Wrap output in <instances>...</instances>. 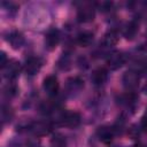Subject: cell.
Instances as JSON below:
<instances>
[{
  "instance_id": "cell-10",
  "label": "cell",
  "mask_w": 147,
  "mask_h": 147,
  "mask_svg": "<svg viewBox=\"0 0 147 147\" xmlns=\"http://www.w3.org/2000/svg\"><path fill=\"white\" fill-rule=\"evenodd\" d=\"M107 78H108V71L103 67H99L92 71L91 80H92L93 85H95V86L103 85L107 82Z\"/></svg>"
},
{
  "instance_id": "cell-8",
  "label": "cell",
  "mask_w": 147,
  "mask_h": 147,
  "mask_svg": "<svg viewBox=\"0 0 147 147\" xmlns=\"http://www.w3.org/2000/svg\"><path fill=\"white\" fill-rule=\"evenodd\" d=\"M29 129L30 131L37 136V137H42V136H46L51 131H52V125L48 123V122H44V121H40V122H33L29 125Z\"/></svg>"
},
{
  "instance_id": "cell-5",
  "label": "cell",
  "mask_w": 147,
  "mask_h": 147,
  "mask_svg": "<svg viewBox=\"0 0 147 147\" xmlns=\"http://www.w3.org/2000/svg\"><path fill=\"white\" fill-rule=\"evenodd\" d=\"M60 42V32L55 28L49 29L45 33V47L48 51H53Z\"/></svg>"
},
{
  "instance_id": "cell-1",
  "label": "cell",
  "mask_w": 147,
  "mask_h": 147,
  "mask_svg": "<svg viewBox=\"0 0 147 147\" xmlns=\"http://www.w3.org/2000/svg\"><path fill=\"white\" fill-rule=\"evenodd\" d=\"M80 114L78 111H75V110H67V111H63L60 116V122L63 126H67V127H77L80 123Z\"/></svg>"
},
{
  "instance_id": "cell-11",
  "label": "cell",
  "mask_w": 147,
  "mask_h": 147,
  "mask_svg": "<svg viewBox=\"0 0 147 147\" xmlns=\"http://www.w3.org/2000/svg\"><path fill=\"white\" fill-rule=\"evenodd\" d=\"M114 136H115V129L111 126L103 125L96 130V137L99 138L100 141L105 144H109L110 141H113Z\"/></svg>"
},
{
  "instance_id": "cell-3",
  "label": "cell",
  "mask_w": 147,
  "mask_h": 147,
  "mask_svg": "<svg viewBox=\"0 0 147 147\" xmlns=\"http://www.w3.org/2000/svg\"><path fill=\"white\" fill-rule=\"evenodd\" d=\"M122 83H123V86L127 91L134 90L139 85V74H138V71H134V70L125 71L123 77H122Z\"/></svg>"
},
{
  "instance_id": "cell-20",
  "label": "cell",
  "mask_w": 147,
  "mask_h": 147,
  "mask_svg": "<svg viewBox=\"0 0 147 147\" xmlns=\"http://www.w3.org/2000/svg\"><path fill=\"white\" fill-rule=\"evenodd\" d=\"M141 129L147 133V114L142 117V119H141Z\"/></svg>"
},
{
  "instance_id": "cell-17",
  "label": "cell",
  "mask_w": 147,
  "mask_h": 147,
  "mask_svg": "<svg viewBox=\"0 0 147 147\" xmlns=\"http://www.w3.org/2000/svg\"><path fill=\"white\" fill-rule=\"evenodd\" d=\"M52 147H67V140L65 137H63L60 133H55L53 138L51 139Z\"/></svg>"
},
{
  "instance_id": "cell-2",
  "label": "cell",
  "mask_w": 147,
  "mask_h": 147,
  "mask_svg": "<svg viewBox=\"0 0 147 147\" xmlns=\"http://www.w3.org/2000/svg\"><path fill=\"white\" fill-rule=\"evenodd\" d=\"M2 70V74H3V77L7 78V79H14L16 78L18 75H20V71H21V64L17 60H14V59H10L8 60L7 64L1 68Z\"/></svg>"
},
{
  "instance_id": "cell-21",
  "label": "cell",
  "mask_w": 147,
  "mask_h": 147,
  "mask_svg": "<svg viewBox=\"0 0 147 147\" xmlns=\"http://www.w3.org/2000/svg\"><path fill=\"white\" fill-rule=\"evenodd\" d=\"M144 92L147 94V83H146V84H145V86H144Z\"/></svg>"
},
{
  "instance_id": "cell-12",
  "label": "cell",
  "mask_w": 147,
  "mask_h": 147,
  "mask_svg": "<svg viewBox=\"0 0 147 147\" xmlns=\"http://www.w3.org/2000/svg\"><path fill=\"white\" fill-rule=\"evenodd\" d=\"M7 41L10 44V46L14 49H18L23 46L24 44V36L21 31L18 30H13L8 33L7 36Z\"/></svg>"
},
{
  "instance_id": "cell-16",
  "label": "cell",
  "mask_w": 147,
  "mask_h": 147,
  "mask_svg": "<svg viewBox=\"0 0 147 147\" xmlns=\"http://www.w3.org/2000/svg\"><path fill=\"white\" fill-rule=\"evenodd\" d=\"M118 41V33L116 30H108L103 36V45L107 47H111L116 45Z\"/></svg>"
},
{
  "instance_id": "cell-13",
  "label": "cell",
  "mask_w": 147,
  "mask_h": 147,
  "mask_svg": "<svg viewBox=\"0 0 147 147\" xmlns=\"http://www.w3.org/2000/svg\"><path fill=\"white\" fill-rule=\"evenodd\" d=\"M84 87V80L78 77V76H75V77H70L67 79V83H65V88L68 91V93H78L82 88Z\"/></svg>"
},
{
  "instance_id": "cell-18",
  "label": "cell",
  "mask_w": 147,
  "mask_h": 147,
  "mask_svg": "<svg viewBox=\"0 0 147 147\" xmlns=\"http://www.w3.org/2000/svg\"><path fill=\"white\" fill-rule=\"evenodd\" d=\"M13 117V111L9 107H6L3 106L2 107V110H1V118H2V124H5L6 122L10 121Z\"/></svg>"
},
{
  "instance_id": "cell-6",
  "label": "cell",
  "mask_w": 147,
  "mask_h": 147,
  "mask_svg": "<svg viewBox=\"0 0 147 147\" xmlns=\"http://www.w3.org/2000/svg\"><path fill=\"white\" fill-rule=\"evenodd\" d=\"M42 88L48 95H51V96L56 95L59 92V88H60V84H59L57 78L53 75L47 76L42 82Z\"/></svg>"
},
{
  "instance_id": "cell-22",
  "label": "cell",
  "mask_w": 147,
  "mask_h": 147,
  "mask_svg": "<svg viewBox=\"0 0 147 147\" xmlns=\"http://www.w3.org/2000/svg\"><path fill=\"white\" fill-rule=\"evenodd\" d=\"M133 147H146V146H144V145H141V144H137V145H134Z\"/></svg>"
},
{
  "instance_id": "cell-4",
  "label": "cell",
  "mask_w": 147,
  "mask_h": 147,
  "mask_svg": "<svg viewBox=\"0 0 147 147\" xmlns=\"http://www.w3.org/2000/svg\"><path fill=\"white\" fill-rule=\"evenodd\" d=\"M94 16H95V9L90 3H84L77 10V18L79 22L83 23L91 22L94 20Z\"/></svg>"
},
{
  "instance_id": "cell-15",
  "label": "cell",
  "mask_w": 147,
  "mask_h": 147,
  "mask_svg": "<svg viewBox=\"0 0 147 147\" xmlns=\"http://www.w3.org/2000/svg\"><path fill=\"white\" fill-rule=\"evenodd\" d=\"M93 39H94V34L93 32L88 31V30H85V31H82L78 33L77 36V42L83 46V47H87L90 46L92 42H93Z\"/></svg>"
},
{
  "instance_id": "cell-7",
  "label": "cell",
  "mask_w": 147,
  "mask_h": 147,
  "mask_svg": "<svg viewBox=\"0 0 147 147\" xmlns=\"http://www.w3.org/2000/svg\"><path fill=\"white\" fill-rule=\"evenodd\" d=\"M125 60H126V57H125L124 53L116 51V52H113L108 55L107 64L111 70H116V69H119L125 63Z\"/></svg>"
},
{
  "instance_id": "cell-14",
  "label": "cell",
  "mask_w": 147,
  "mask_h": 147,
  "mask_svg": "<svg viewBox=\"0 0 147 147\" xmlns=\"http://www.w3.org/2000/svg\"><path fill=\"white\" fill-rule=\"evenodd\" d=\"M138 30H139V24H138V22L131 21V22H129V23L124 26V29H123V36H124L126 39L132 40V39L136 37Z\"/></svg>"
},
{
  "instance_id": "cell-9",
  "label": "cell",
  "mask_w": 147,
  "mask_h": 147,
  "mask_svg": "<svg viewBox=\"0 0 147 147\" xmlns=\"http://www.w3.org/2000/svg\"><path fill=\"white\" fill-rule=\"evenodd\" d=\"M41 67H42V60L39 56H31L26 60L24 70L29 76H33L41 69Z\"/></svg>"
},
{
  "instance_id": "cell-19",
  "label": "cell",
  "mask_w": 147,
  "mask_h": 147,
  "mask_svg": "<svg viewBox=\"0 0 147 147\" xmlns=\"http://www.w3.org/2000/svg\"><path fill=\"white\" fill-rule=\"evenodd\" d=\"M7 62H8V59L6 56V53L5 52H1L0 53V65H1V68H3L7 64Z\"/></svg>"
}]
</instances>
